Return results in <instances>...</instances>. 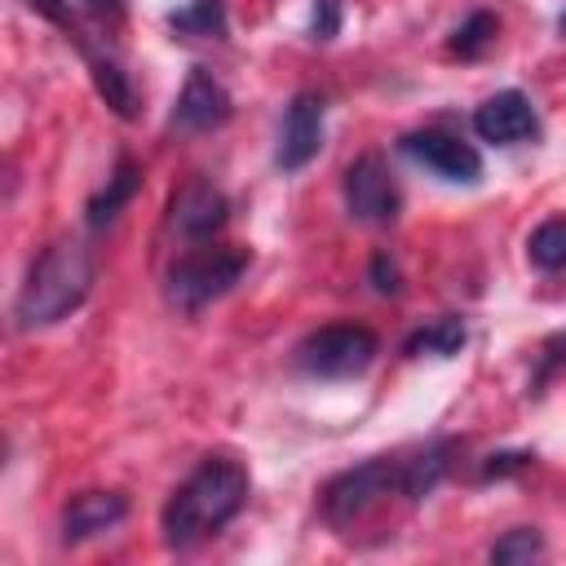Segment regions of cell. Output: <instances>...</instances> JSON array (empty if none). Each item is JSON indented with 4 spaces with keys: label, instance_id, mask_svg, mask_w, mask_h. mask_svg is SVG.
Returning a JSON list of instances; mask_svg holds the SVG:
<instances>
[{
    "label": "cell",
    "instance_id": "obj_1",
    "mask_svg": "<svg viewBox=\"0 0 566 566\" xmlns=\"http://www.w3.org/2000/svg\"><path fill=\"white\" fill-rule=\"evenodd\" d=\"M455 455V442L442 438V442H429L411 455H371L345 473H336L323 491H318V513L332 531L349 535L358 522L376 517L385 504L394 500H407V504H420L447 473Z\"/></svg>",
    "mask_w": 566,
    "mask_h": 566
},
{
    "label": "cell",
    "instance_id": "obj_2",
    "mask_svg": "<svg viewBox=\"0 0 566 566\" xmlns=\"http://www.w3.org/2000/svg\"><path fill=\"white\" fill-rule=\"evenodd\" d=\"M248 486H252L248 469L234 455H203L159 513L164 544L181 553V548L203 544L221 526H230L239 509L248 504Z\"/></svg>",
    "mask_w": 566,
    "mask_h": 566
},
{
    "label": "cell",
    "instance_id": "obj_3",
    "mask_svg": "<svg viewBox=\"0 0 566 566\" xmlns=\"http://www.w3.org/2000/svg\"><path fill=\"white\" fill-rule=\"evenodd\" d=\"M93 248L84 239H57L49 243L31 270H27V283L13 301V318L18 327H53L62 323L71 310L84 305V296L93 292Z\"/></svg>",
    "mask_w": 566,
    "mask_h": 566
},
{
    "label": "cell",
    "instance_id": "obj_4",
    "mask_svg": "<svg viewBox=\"0 0 566 566\" xmlns=\"http://www.w3.org/2000/svg\"><path fill=\"white\" fill-rule=\"evenodd\" d=\"M252 265V252L248 248H230V243H199L190 252H181L172 265H168V279H164V296L177 314H199L203 305L221 301Z\"/></svg>",
    "mask_w": 566,
    "mask_h": 566
},
{
    "label": "cell",
    "instance_id": "obj_5",
    "mask_svg": "<svg viewBox=\"0 0 566 566\" xmlns=\"http://www.w3.org/2000/svg\"><path fill=\"white\" fill-rule=\"evenodd\" d=\"M380 354V336L363 323H327L296 340L292 363L314 380H354Z\"/></svg>",
    "mask_w": 566,
    "mask_h": 566
},
{
    "label": "cell",
    "instance_id": "obj_6",
    "mask_svg": "<svg viewBox=\"0 0 566 566\" xmlns=\"http://www.w3.org/2000/svg\"><path fill=\"white\" fill-rule=\"evenodd\" d=\"M340 195H345L349 217L363 221V226H389V221H398L402 195H398V181H394L389 164H385L376 150L358 155V159L345 168Z\"/></svg>",
    "mask_w": 566,
    "mask_h": 566
},
{
    "label": "cell",
    "instance_id": "obj_7",
    "mask_svg": "<svg viewBox=\"0 0 566 566\" xmlns=\"http://www.w3.org/2000/svg\"><path fill=\"white\" fill-rule=\"evenodd\" d=\"M398 150L407 159H416L420 168H429L433 177L455 181V186H473L482 177V155L473 150V142H464L460 133H447V128H416L398 142Z\"/></svg>",
    "mask_w": 566,
    "mask_h": 566
},
{
    "label": "cell",
    "instance_id": "obj_8",
    "mask_svg": "<svg viewBox=\"0 0 566 566\" xmlns=\"http://www.w3.org/2000/svg\"><path fill=\"white\" fill-rule=\"evenodd\" d=\"M323 119H327V102L318 93H296L283 111V128H279V150L274 164L283 172H301L318 150H323Z\"/></svg>",
    "mask_w": 566,
    "mask_h": 566
},
{
    "label": "cell",
    "instance_id": "obj_9",
    "mask_svg": "<svg viewBox=\"0 0 566 566\" xmlns=\"http://www.w3.org/2000/svg\"><path fill=\"white\" fill-rule=\"evenodd\" d=\"M234 115V97L230 88L208 71V66H190L177 106H172V128L181 133H212Z\"/></svg>",
    "mask_w": 566,
    "mask_h": 566
},
{
    "label": "cell",
    "instance_id": "obj_10",
    "mask_svg": "<svg viewBox=\"0 0 566 566\" xmlns=\"http://www.w3.org/2000/svg\"><path fill=\"white\" fill-rule=\"evenodd\" d=\"M473 133L491 146H517L539 133V115L522 88H500L473 111Z\"/></svg>",
    "mask_w": 566,
    "mask_h": 566
},
{
    "label": "cell",
    "instance_id": "obj_11",
    "mask_svg": "<svg viewBox=\"0 0 566 566\" xmlns=\"http://www.w3.org/2000/svg\"><path fill=\"white\" fill-rule=\"evenodd\" d=\"M226 217H230V199L212 181H186L168 203V226L195 243L212 239L226 226Z\"/></svg>",
    "mask_w": 566,
    "mask_h": 566
},
{
    "label": "cell",
    "instance_id": "obj_12",
    "mask_svg": "<svg viewBox=\"0 0 566 566\" xmlns=\"http://www.w3.org/2000/svg\"><path fill=\"white\" fill-rule=\"evenodd\" d=\"M124 517H128V500L119 491H80L62 509V539L66 544L93 539V535L119 526Z\"/></svg>",
    "mask_w": 566,
    "mask_h": 566
},
{
    "label": "cell",
    "instance_id": "obj_13",
    "mask_svg": "<svg viewBox=\"0 0 566 566\" xmlns=\"http://www.w3.org/2000/svg\"><path fill=\"white\" fill-rule=\"evenodd\" d=\"M142 190V168L128 159V155H119L115 159V172L106 177V186L88 199V208H84V221H88V230H102V226H111L128 203H133V195Z\"/></svg>",
    "mask_w": 566,
    "mask_h": 566
},
{
    "label": "cell",
    "instance_id": "obj_14",
    "mask_svg": "<svg viewBox=\"0 0 566 566\" xmlns=\"http://www.w3.org/2000/svg\"><path fill=\"white\" fill-rule=\"evenodd\" d=\"M464 340H469L464 318L442 314V318H433V323L416 327V332L402 340V354H411V358H420V354H433V358H455V354L464 349Z\"/></svg>",
    "mask_w": 566,
    "mask_h": 566
},
{
    "label": "cell",
    "instance_id": "obj_15",
    "mask_svg": "<svg viewBox=\"0 0 566 566\" xmlns=\"http://www.w3.org/2000/svg\"><path fill=\"white\" fill-rule=\"evenodd\" d=\"M168 27L177 35H195V40H221L230 18H226V0H190L181 9L168 13Z\"/></svg>",
    "mask_w": 566,
    "mask_h": 566
},
{
    "label": "cell",
    "instance_id": "obj_16",
    "mask_svg": "<svg viewBox=\"0 0 566 566\" xmlns=\"http://www.w3.org/2000/svg\"><path fill=\"white\" fill-rule=\"evenodd\" d=\"M526 256L535 270H566V217H548L526 234Z\"/></svg>",
    "mask_w": 566,
    "mask_h": 566
},
{
    "label": "cell",
    "instance_id": "obj_17",
    "mask_svg": "<svg viewBox=\"0 0 566 566\" xmlns=\"http://www.w3.org/2000/svg\"><path fill=\"white\" fill-rule=\"evenodd\" d=\"M495 35H500V18H495L491 9H478V13H469V18L455 27L451 53H455V57H482V53L495 44Z\"/></svg>",
    "mask_w": 566,
    "mask_h": 566
},
{
    "label": "cell",
    "instance_id": "obj_18",
    "mask_svg": "<svg viewBox=\"0 0 566 566\" xmlns=\"http://www.w3.org/2000/svg\"><path fill=\"white\" fill-rule=\"evenodd\" d=\"M544 553V535L535 531V526H513V531H504L495 544H491V562L495 566H517V562H531V557H539Z\"/></svg>",
    "mask_w": 566,
    "mask_h": 566
},
{
    "label": "cell",
    "instance_id": "obj_19",
    "mask_svg": "<svg viewBox=\"0 0 566 566\" xmlns=\"http://www.w3.org/2000/svg\"><path fill=\"white\" fill-rule=\"evenodd\" d=\"M340 22H345V0H314V13H310V35L314 40H336Z\"/></svg>",
    "mask_w": 566,
    "mask_h": 566
},
{
    "label": "cell",
    "instance_id": "obj_20",
    "mask_svg": "<svg viewBox=\"0 0 566 566\" xmlns=\"http://www.w3.org/2000/svg\"><path fill=\"white\" fill-rule=\"evenodd\" d=\"M562 363H566V332H557V336H548V340H544L539 363H535V376H531V389L539 394V389H544V380H548Z\"/></svg>",
    "mask_w": 566,
    "mask_h": 566
},
{
    "label": "cell",
    "instance_id": "obj_21",
    "mask_svg": "<svg viewBox=\"0 0 566 566\" xmlns=\"http://www.w3.org/2000/svg\"><path fill=\"white\" fill-rule=\"evenodd\" d=\"M371 287H376L380 296H398V287H402V274H398V265H394L385 252L371 256Z\"/></svg>",
    "mask_w": 566,
    "mask_h": 566
},
{
    "label": "cell",
    "instance_id": "obj_22",
    "mask_svg": "<svg viewBox=\"0 0 566 566\" xmlns=\"http://www.w3.org/2000/svg\"><path fill=\"white\" fill-rule=\"evenodd\" d=\"M531 460H535L531 451H500V455H491V464H482V482H491V478H509V473L526 469Z\"/></svg>",
    "mask_w": 566,
    "mask_h": 566
},
{
    "label": "cell",
    "instance_id": "obj_23",
    "mask_svg": "<svg viewBox=\"0 0 566 566\" xmlns=\"http://www.w3.org/2000/svg\"><path fill=\"white\" fill-rule=\"evenodd\" d=\"M75 9L93 22H124V0H75Z\"/></svg>",
    "mask_w": 566,
    "mask_h": 566
},
{
    "label": "cell",
    "instance_id": "obj_24",
    "mask_svg": "<svg viewBox=\"0 0 566 566\" xmlns=\"http://www.w3.org/2000/svg\"><path fill=\"white\" fill-rule=\"evenodd\" d=\"M557 27H562V35H566V13H562V18H557Z\"/></svg>",
    "mask_w": 566,
    "mask_h": 566
}]
</instances>
